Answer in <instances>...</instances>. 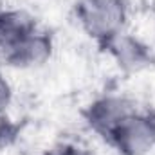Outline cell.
<instances>
[{"label":"cell","instance_id":"1","mask_svg":"<svg viewBox=\"0 0 155 155\" xmlns=\"http://www.w3.org/2000/svg\"><path fill=\"white\" fill-rule=\"evenodd\" d=\"M128 7L124 0H78L76 16L83 31L105 45L123 33Z\"/></svg>","mask_w":155,"mask_h":155},{"label":"cell","instance_id":"2","mask_svg":"<svg viewBox=\"0 0 155 155\" xmlns=\"http://www.w3.org/2000/svg\"><path fill=\"white\" fill-rule=\"evenodd\" d=\"M107 141L123 155H146L155 148V112H132Z\"/></svg>","mask_w":155,"mask_h":155},{"label":"cell","instance_id":"3","mask_svg":"<svg viewBox=\"0 0 155 155\" xmlns=\"http://www.w3.org/2000/svg\"><path fill=\"white\" fill-rule=\"evenodd\" d=\"M137 108L126 97L105 96L96 99L92 105H88V108L85 110V119L94 132L108 139L110 134L121 124V121L126 119Z\"/></svg>","mask_w":155,"mask_h":155},{"label":"cell","instance_id":"4","mask_svg":"<svg viewBox=\"0 0 155 155\" xmlns=\"http://www.w3.org/2000/svg\"><path fill=\"white\" fill-rule=\"evenodd\" d=\"M51 51H52V41L49 38V35L38 31L36 27L18 40L9 49L4 60L13 67H22V69L38 67L49 60Z\"/></svg>","mask_w":155,"mask_h":155},{"label":"cell","instance_id":"5","mask_svg":"<svg viewBox=\"0 0 155 155\" xmlns=\"http://www.w3.org/2000/svg\"><path fill=\"white\" fill-rule=\"evenodd\" d=\"M103 47L112 54L117 65L128 72L141 71L152 63V52L148 45H144L141 40L132 35L119 33L114 38L108 40Z\"/></svg>","mask_w":155,"mask_h":155},{"label":"cell","instance_id":"6","mask_svg":"<svg viewBox=\"0 0 155 155\" xmlns=\"http://www.w3.org/2000/svg\"><path fill=\"white\" fill-rule=\"evenodd\" d=\"M33 29H36V24L25 13L0 11V58L4 60L9 49Z\"/></svg>","mask_w":155,"mask_h":155},{"label":"cell","instance_id":"7","mask_svg":"<svg viewBox=\"0 0 155 155\" xmlns=\"http://www.w3.org/2000/svg\"><path fill=\"white\" fill-rule=\"evenodd\" d=\"M11 96H13V92H11V85H9V81L2 76V72H0V114L9 107V103H11Z\"/></svg>","mask_w":155,"mask_h":155},{"label":"cell","instance_id":"8","mask_svg":"<svg viewBox=\"0 0 155 155\" xmlns=\"http://www.w3.org/2000/svg\"><path fill=\"white\" fill-rule=\"evenodd\" d=\"M49 155H87L83 150H79L76 146H71V144H65V146H60L56 150H52Z\"/></svg>","mask_w":155,"mask_h":155}]
</instances>
